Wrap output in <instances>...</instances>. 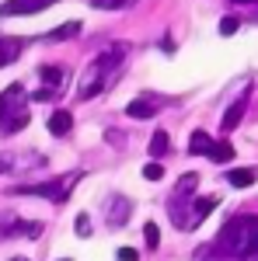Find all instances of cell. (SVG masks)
<instances>
[{"label":"cell","mask_w":258,"mask_h":261,"mask_svg":"<svg viewBox=\"0 0 258 261\" xmlns=\"http://www.w3.org/2000/svg\"><path fill=\"white\" fill-rule=\"evenodd\" d=\"M63 261H66V258H63Z\"/></svg>","instance_id":"cell-27"},{"label":"cell","mask_w":258,"mask_h":261,"mask_svg":"<svg viewBox=\"0 0 258 261\" xmlns=\"http://www.w3.org/2000/svg\"><path fill=\"white\" fill-rule=\"evenodd\" d=\"M77 35H80V24H77V21H70V24H63V28H53L45 39H49V42H63V39H77Z\"/></svg>","instance_id":"cell-14"},{"label":"cell","mask_w":258,"mask_h":261,"mask_svg":"<svg viewBox=\"0 0 258 261\" xmlns=\"http://www.w3.org/2000/svg\"><path fill=\"white\" fill-rule=\"evenodd\" d=\"M32 119V112H28V94H25V87L21 84H11L4 94H0V129L4 133H18L25 129Z\"/></svg>","instance_id":"cell-3"},{"label":"cell","mask_w":258,"mask_h":261,"mask_svg":"<svg viewBox=\"0 0 258 261\" xmlns=\"http://www.w3.org/2000/svg\"><path fill=\"white\" fill-rule=\"evenodd\" d=\"M168 146H171L168 133H164V129H157V133H154V140H150V157H154V161H157V157H164V153H168Z\"/></svg>","instance_id":"cell-16"},{"label":"cell","mask_w":258,"mask_h":261,"mask_svg":"<svg viewBox=\"0 0 258 261\" xmlns=\"http://www.w3.org/2000/svg\"><path fill=\"white\" fill-rule=\"evenodd\" d=\"M11 261H28V258H11Z\"/></svg>","instance_id":"cell-25"},{"label":"cell","mask_w":258,"mask_h":261,"mask_svg":"<svg viewBox=\"0 0 258 261\" xmlns=\"http://www.w3.org/2000/svg\"><path fill=\"white\" fill-rule=\"evenodd\" d=\"M21 49H25V42H21V39H7V35H0V66L14 63L21 56Z\"/></svg>","instance_id":"cell-9"},{"label":"cell","mask_w":258,"mask_h":261,"mask_svg":"<svg viewBox=\"0 0 258 261\" xmlns=\"http://www.w3.org/2000/svg\"><path fill=\"white\" fill-rule=\"evenodd\" d=\"M39 77L45 81V87H53V91H56V87L63 84V77H66V70H63V66H42Z\"/></svg>","instance_id":"cell-13"},{"label":"cell","mask_w":258,"mask_h":261,"mask_svg":"<svg viewBox=\"0 0 258 261\" xmlns=\"http://www.w3.org/2000/svg\"><path fill=\"white\" fill-rule=\"evenodd\" d=\"M74 230H77V237H91V220H87V213H80V216H77Z\"/></svg>","instance_id":"cell-20"},{"label":"cell","mask_w":258,"mask_h":261,"mask_svg":"<svg viewBox=\"0 0 258 261\" xmlns=\"http://www.w3.org/2000/svg\"><path fill=\"white\" fill-rule=\"evenodd\" d=\"M255 171H251V167H234V171H230V174H227V181H230V185H234V188H248V185H255Z\"/></svg>","instance_id":"cell-12"},{"label":"cell","mask_w":258,"mask_h":261,"mask_svg":"<svg viewBox=\"0 0 258 261\" xmlns=\"http://www.w3.org/2000/svg\"><path fill=\"white\" fill-rule=\"evenodd\" d=\"M244 108H248V94H241V98L234 101L227 112H223V119H220V133H223V136H227V133H234V129L241 125V119H244Z\"/></svg>","instance_id":"cell-6"},{"label":"cell","mask_w":258,"mask_h":261,"mask_svg":"<svg viewBox=\"0 0 258 261\" xmlns=\"http://www.w3.org/2000/svg\"><path fill=\"white\" fill-rule=\"evenodd\" d=\"M11 161H14V157H4V153H0V174H4V171H11V167H14V164H11Z\"/></svg>","instance_id":"cell-24"},{"label":"cell","mask_w":258,"mask_h":261,"mask_svg":"<svg viewBox=\"0 0 258 261\" xmlns=\"http://www.w3.org/2000/svg\"><path fill=\"white\" fill-rule=\"evenodd\" d=\"M217 251L227 261H248V254L258 244V216H238L230 220L223 230L217 233Z\"/></svg>","instance_id":"cell-2"},{"label":"cell","mask_w":258,"mask_h":261,"mask_svg":"<svg viewBox=\"0 0 258 261\" xmlns=\"http://www.w3.org/2000/svg\"><path fill=\"white\" fill-rule=\"evenodd\" d=\"M49 4H56V0H7V4L0 7V14H4V18H14V14H39V11H45Z\"/></svg>","instance_id":"cell-5"},{"label":"cell","mask_w":258,"mask_h":261,"mask_svg":"<svg viewBox=\"0 0 258 261\" xmlns=\"http://www.w3.org/2000/svg\"><path fill=\"white\" fill-rule=\"evenodd\" d=\"M209 157H213V164H230V161H234V146L227 143V136L213 146V153H209Z\"/></svg>","instance_id":"cell-15"},{"label":"cell","mask_w":258,"mask_h":261,"mask_svg":"<svg viewBox=\"0 0 258 261\" xmlns=\"http://www.w3.org/2000/svg\"><path fill=\"white\" fill-rule=\"evenodd\" d=\"M105 205H108V223H112V226H126V220H129V209H133V205H129V199L115 195V199L105 202Z\"/></svg>","instance_id":"cell-7"},{"label":"cell","mask_w":258,"mask_h":261,"mask_svg":"<svg viewBox=\"0 0 258 261\" xmlns=\"http://www.w3.org/2000/svg\"><path fill=\"white\" fill-rule=\"evenodd\" d=\"M143 241H147V247H150V251H157V247H160V230H157V223H143Z\"/></svg>","instance_id":"cell-17"},{"label":"cell","mask_w":258,"mask_h":261,"mask_svg":"<svg viewBox=\"0 0 258 261\" xmlns=\"http://www.w3.org/2000/svg\"><path fill=\"white\" fill-rule=\"evenodd\" d=\"M126 42H115V45H108L105 53H98L95 60H91V66L84 70V77H80V87H77V98L87 101L95 98V94H101L105 87H108V81L115 77V70L122 66V60H126Z\"/></svg>","instance_id":"cell-1"},{"label":"cell","mask_w":258,"mask_h":261,"mask_svg":"<svg viewBox=\"0 0 258 261\" xmlns=\"http://www.w3.org/2000/svg\"><path fill=\"white\" fill-rule=\"evenodd\" d=\"M80 174H70L63 181H45V185H28V188H14V195H42L49 202H66L70 199V185H77Z\"/></svg>","instance_id":"cell-4"},{"label":"cell","mask_w":258,"mask_h":261,"mask_svg":"<svg viewBox=\"0 0 258 261\" xmlns=\"http://www.w3.org/2000/svg\"><path fill=\"white\" fill-rule=\"evenodd\" d=\"M70 129H74V115H70L66 108H56V112L49 115V133H53V136H66Z\"/></svg>","instance_id":"cell-8"},{"label":"cell","mask_w":258,"mask_h":261,"mask_svg":"<svg viewBox=\"0 0 258 261\" xmlns=\"http://www.w3.org/2000/svg\"><path fill=\"white\" fill-rule=\"evenodd\" d=\"M238 24H241L238 18H223V21H220V35H234V32H238Z\"/></svg>","instance_id":"cell-21"},{"label":"cell","mask_w":258,"mask_h":261,"mask_svg":"<svg viewBox=\"0 0 258 261\" xmlns=\"http://www.w3.org/2000/svg\"><path fill=\"white\" fill-rule=\"evenodd\" d=\"M126 112H129L133 119H154V115H157V101L154 98H136Z\"/></svg>","instance_id":"cell-10"},{"label":"cell","mask_w":258,"mask_h":261,"mask_svg":"<svg viewBox=\"0 0 258 261\" xmlns=\"http://www.w3.org/2000/svg\"><path fill=\"white\" fill-rule=\"evenodd\" d=\"M238 4H248V0H238Z\"/></svg>","instance_id":"cell-26"},{"label":"cell","mask_w":258,"mask_h":261,"mask_svg":"<svg viewBox=\"0 0 258 261\" xmlns=\"http://www.w3.org/2000/svg\"><path fill=\"white\" fill-rule=\"evenodd\" d=\"M115 254H119V261H139V251H136V247H119Z\"/></svg>","instance_id":"cell-22"},{"label":"cell","mask_w":258,"mask_h":261,"mask_svg":"<svg viewBox=\"0 0 258 261\" xmlns=\"http://www.w3.org/2000/svg\"><path fill=\"white\" fill-rule=\"evenodd\" d=\"M32 98H35V101H49V98H53V87H42V91H35Z\"/></svg>","instance_id":"cell-23"},{"label":"cell","mask_w":258,"mask_h":261,"mask_svg":"<svg viewBox=\"0 0 258 261\" xmlns=\"http://www.w3.org/2000/svg\"><path fill=\"white\" fill-rule=\"evenodd\" d=\"M143 178L147 181H160L164 178V164H147V167H143Z\"/></svg>","instance_id":"cell-19"},{"label":"cell","mask_w":258,"mask_h":261,"mask_svg":"<svg viewBox=\"0 0 258 261\" xmlns=\"http://www.w3.org/2000/svg\"><path fill=\"white\" fill-rule=\"evenodd\" d=\"M98 11H122V7H133L136 0H91Z\"/></svg>","instance_id":"cell-18"},{"label":"cell","mask_w":258,"mask_h":261,"mask_svg":"<svg viewBox=\"0 0 258 261\" xmlns=\"http://www.w3.org/2000/svg\"><path fill=\"white\" fill-rule=\"evenodd\" d=\"M213 136H206V133H192V140H189V153L199 157V153H213Z\"/></svg>","instance_id":"cell-11"}]
</instances>
